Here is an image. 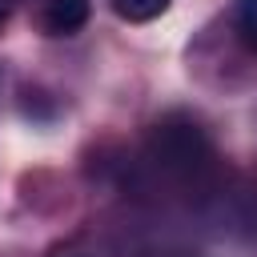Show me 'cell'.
<instances>
[{"label":"cell","mask_w":257,"mask_h":257,"mask_svg":"<svg viewBox=\"0 0 257 257\" xmlns=\"http://www.w3.org/2000/svg\"><path fill=\"white\" fill-rule=\"evenodd\" d=\"M233 28L241 36V44H249L257 52V0H237L233 8Z\"/></svg>","instance_id":"3"},{"label":"cell","mask_w":257,"mask_h":257,"mask_svg":"<svg viewBox=\"0 0 257 257\" xmlns=\"http://www.w3.org/2000/svg\"><path fill=\"white\" fill-rule=\"evenodd\" d=\"M169 4H173V0H108V8H112L120 20H128V24L157 20V16H161Z\"/></svg>","instance_id":"2"},{"label":"cell","mask_w":257,"mask_h":257,"mask_svg":"<svg viewBox=\"0 0 257 257\" xmlns=\"http://www.w3.org/2000/svg\"><path fill=\"white\" fill-rule=\"evenodd\" d=\"M84 20H88V0H48V8H44V28L56 36L76 32Z\"/></svg>","instance_id":"1"}]
</instances>
